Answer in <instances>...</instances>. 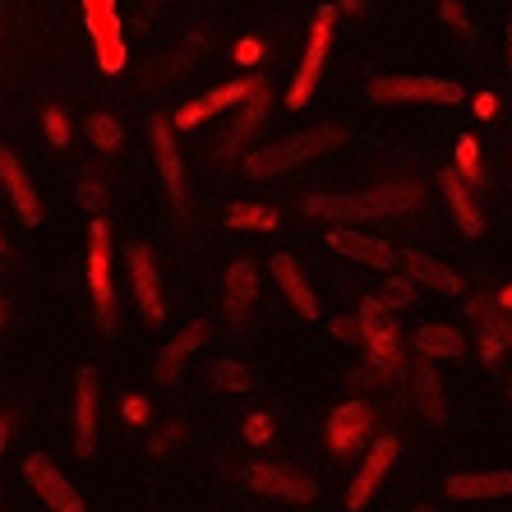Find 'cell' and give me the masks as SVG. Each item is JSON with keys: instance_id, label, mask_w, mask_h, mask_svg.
Instances as JSON below:
<instances>
[{"instance_id": "obj_3", "label": "cell", "mask_w": 512, "mask_h": 512, "mask_svg": "<svg viewBox=\"0 0 512 512\" xmlns=\"http://www.w3.org/2000/svg\"><path fill=\"white\" fill-rule=\"evenodd\" d=\"M374 102H429V107H453L462 102V84L439 74H388L370 84Z\"/></svg>"}, {"instance_id": "obj_20", "label": "cell", "mask_w": 512, "mask_h": 512, "mask_svg": "<svg viewBox=\"0 0 512 512\" xmlns=\"http://www.w3.org/2000/svg\"><path fill=\"white\" fill-rule=\"evenodd\" d=\"M74 425H79V453H93L97 443V374H79V402H74Z\"/></svg>"}, {"instance_id": "obj_21", "label": "cell", "mask_w": 512, "mask_h": 512, "mask_svg": "<svg viewBox=\"0 0 512 512\" xmlns=\"http://www.w3.org/2000/svg\"><path fill=\"white\" fill-rule=\"evenodd\" d=\"M416 346H420V356H429V360H453L466 351V337L457 328H448V323H420Z\"/></svg>"}, {"instance_id": "obj_34", "label": "cell", "mask_w": 512, "mask_h": 512, "mask_svg": "<svg viewBox=\"0 0 512 512\" xmlns=\"http://www.w3.org/2000/svg\"><path fill=\"white\" fill-rule=\"evenodd\" d=\"M176 439H180V429L171 425V429H157L153 439H148V453H157V457H167L171 448H176Z\"/></svg>"}, {"instance_id": "obj_28", "label": "cell", "mask_w": 512, "mask_h": 512, "mask_svg": "<svg viewBox=\"0 0 512 512\" xmlns=\"http://www.w3.org/2000/svg\"><path fill=\"white\" fill-rule=\"evenodd\" d=\"M508 342H512V323L480 319V356H485V365H499V351Z\"/></svg>"}, {"instance_id": "obj_12", "label": "cell", "mask_w": 512, "mask_h": 512, "mask_svg": "<svg viewBox=\"0 0 512 512\" xmlns=\"http://www.w3.org/2000/svg\"><path fill=\"white\" fill-rule=\"evenodd\" d=\"M397 462V439L388 434V439H379L365 453V462H360V471H356V485H351V494H346V508L351 512H360L365 503H370V494H374V485H379L383 476H388V466Z\"/></svg>"}, {"instance_id": "obj_10", "label": "cell", "mask_w": 512, "mask_h": 512, "mask_svg": "<svg viewBox=\"0 0 512 512\" xmlns=\"http://www.w3.org/2000/svg\"><path fill=\"white\" fill-rule=\"evenodd\" d=\"M328 245H333V250H342V254H351V259L365 263V268H383V273H397V268H402V250H393L388 240L365 236V231L333 227V231H328Z\"/></svg>"}, {"instance_id": "obj_39", "label": "cell", "mask_w": 512, "mask_h": 512, "mask_svg": "<svg viewBox=\"0 0 512 512\" xmlns=\"http://www.w3.org/2000/svg\"><path fill=\"white\" fill-rule=\"evenodd\" d=\"M499 310H503V314H512V286H508V291H503V296H499Z\"/></svg>"}, {"instance_id": "obj_26", "label": "cell", "mask_w": 512, "mask_h": 512, "mask_svg": "<svg viewBox=\"0 0 512 512\" xmlns=\"http://www.w3.org/2000/svg\"><path fill=\"white\" fill-rule=\"evenodd\" d=\"M227 227H240V231H277V208L268 203H236L227 213Z\"/></svg>"}, {"instance_id": "obj_8", "label": "cell", "mask_w": 512, "mask_h": 512, "mask_svg": "<svg viewBox=\"0 0 512 512\" xmlns=\"http://www.w3.org/2000/svg\"><path fill=\"white\" fill-rule=\"evenodd\" d=\"M374 425V406L370 402H342L328 416V448H333V457H351L365 443V434H370Z\"/></svg>"}, {"instance_id": "obj_2", "label": "cell", "mask_w": 512, "mask_h": 512, "mask_svg": "<svg viewBox=\"0 0 512 512\" xmlns=\"http://www.w3.org/2000/svg\"><path fill=\"white\" fill-rule=\"evenodd\" d=\"M342 143V130H305V134H291V139L273 143V148H259V153H250L245 162H240V171L250 180H263V176H277V171H291L300 167V162H310V157L328 153V148H337Z\"/></svg>"}, {"instance_id": "obj_19", "label": "cell", "mask_w": 512, "mask_h": 512, "mask_svg": "<svg viewBox=\"0 0 512 512\" xmlns=\"http://www.w3.org/2000/svg\"><path fill=\"white\" fill-rule=\"evenodd\" d=\"M443 194H448V208H453V222L462 227V236H480L485 231V217H480L476 199H471V190H466V176H457V171H443Z\"/></svg>"}, {"instance_id": "obj_11", "label": "cell", "mask_w": 512, "mask_h": 512, "mask_svg": "<svg viewBox=\"0 0 512 512\" xmlns=\"http://www.w3.org/2000/svg\"><path fill=\"white\" fill-rule=\"evenodd\" d=\"M259 88V79H240V84H227V88H213V93H203V97H194L190 107H180L176 111V130H194V125H203V120H213L217 111H227L231 102H245V97Z\"/></svg>"}, {"instance_id": "obj_25", "label": "cell", "mask_w": 512, "mask_h": 512, "mask_svg": "<svg viewBox=\"0 0 512 512\" xmlns=\"http://www.w3.org/2000/svg\"><path fill=\"white\" fill-rule=\"evenodd\" d=\"M203 379L213 383V388H222V393H250L254 388V374L240 365V360H213L208 370H203Z\"/></svg>"}, {"instance_id": "obj_5", "label": "cell", "mask_w": 512, "mask_h": 512, "mask_svg": "<svg viewBox=\"0 0 512 512\" xmlns=\"http://www.w3.org/2000/svg\"><path fill=\"white\" fill-rule=\"evenodd\" d=\"M84 19H88V37H93L97 65L107 74H116L125 65V28H120L116 0H84Z\"/></svg>"}, {"instance_id": "obj_31", "label": "cell", "mask_w": 512, "mask_h": 512, "mask_svg": "<svg viewBox=\"0 0 512 512\" xmlns=\"http://www.w3.org/2000/svg\"><path fill=\"white\" fill-rule=\"evenodd\" d=\"M42 130H47V139L56 143V148H65L70 143V116L60 107H47V116H42Z\"/></svg>"}, {"instance_id": "obj_16", "label": "cell", "mask_w": 512, "mask_h": 512, "mask_svg": "<svg viewBox=\"0 0 512 512\" xmlns=\"http://www.w3.org/2000/svg\"><path fill=\"white\" fill-rule=\"evenodd\" d=\"M448 499H508L512 494V471H476V476H448L443 480Z\"/></svg>"}, {"instance_id": "obj_38", "label": "cell", "mask_w": 512, "mask_h": 512, "mask_svg": "<svg viewBox=\"0 0 512 512\" xmlns=\"http://www.w3.org/2000/svg\"><path fill=\"white\" fill-rule=\"evenodd\" d=\"M494 107H499V102H494V93L476 97V111H480V116H494Z\"/></svg>"}, {"instance_id": "obj_7", "label": "cell", "mask_w": 512, "mask_h": 512, "mask_svg": "<svg viewBox=\"0 0 512 512\" xmlns=\"http://www.w3.org/2000/svg\"><path fill=\"white\" fill-rule=\"evenodd\" d=\"M24 480L37 489V499L47 503L51 512H84V499L74 494L70 480L60 476V471H56V466H51L42 453H33V457L24 462Z\"/></svg>"}, {"instance_id": "obj_15", "label": "cell", "mask_w": 512, "mask_h": 512, "mask_svg": "<svg viewBox=\"0 0 512 512\" xmlns=\"http://www.w3.org/2000/svg\"><path fill=\"white\" fill-rule=\"evenodd\" d=\"M153 157H157V171H162V185L176 203H185V167H180V153H176V134H171L167 120H153Z\"/></svg>"}, {"instance_id": "obj_33", "label": "cell", "mask_w": 512, "mask_h": 512, "mask_svg": "<svg viewBox=\"0 0 512 512\" xmlns=\"http://www.w3.org/2000/svg\"><path fill=\"white\" fill-rule=\"evenodd\" d=\"M439 14H443V24H448V28H457V33H471V19H466V10L457 5V0H443Z\"/></svg>"}, {"instance_id": "obj_40", "label": "cell", "mask_w": 512, "mask_h": 512, "mask_svg": "<svg viewBox=\"0 0 512 512\" xmlns=\"http://www.w3.org/2000/svg\"><path fill=\"white\" fill-rule=\"evenodd\" d=\"M360 5H365V0H342V5H337V10H346V14H356Z\"/></svg>"}, {"instance_id": "obj_1", "label": "cell", "mask_w": 512, "mask_h": 512, "mask_svg": "<svg viewBox=\"0 0 512 512\" xmlns=\"http://www.w3.org/2000/svg\"><path fill=\"white\" fill-rule=\"evenodd\" d=\"M420 185L411 180H397V185H379V190L365 194H305L300 199V213L310 217H328V222H346V217H360V222H379V217H397L420 208Z\"/></svg>"}, {"instance_id": "obj_24", "label": "cell", "mask_w": 512, "mask_h": 512, "mask_svg": "<svg viewBox=\"0 0 512 512\" xmlns=\"http://www.w3.org/2000/svg\"><path fill=\"white\" fill-rule=\"evenodd\" d=\"M268 102H273V93H268V79H259V88L250 93V107H245V116L231 125V134H227V143H222V157H231L240 148V143L250 139L254 130L263 125V111H268Z\"/></svg>"}, {"instance_id": "obj_22", "label": "cell", "mask_w": 512, "mask_h": 512, "mask_svg": "<svg viewBox=\"0 0 512 512\" xmlns=\"http://www.w3.org/2000/svg\"><path fill=\"white\" fill-rule=\"evenodd\" d=\"M254 286H259L254 263L250 259L231 263V273H227V314H231V323H245V314H250V305H254Z\"/></svg>"}, {"instance_id": "obj_42", "label": "cell", "mask_w": 512, "mask_h": 512, "mask_svg": "<svg viewBox=\"0 0 512 512\" xmlns=\"http://www.w3.org/2000/svg\"><path fill=\"white\" fill-rule=\"evenodd\" d=\"M416 512H434V508H416Z\"/></svg>"}, {"instance_id": "obj_35", "label": "cell", "mask_w": 512, "mask_h": 512, "mask_svg": "<svg viewBox=\"0 0 512 512\" xmlns=\"http://www.w3.org/2000/svg\"><path fill=\"white\" fill-rule=\"evenodd\" d=\"M259 56H263V42H259V37H240V47H236V60H240V65H254Z\"/></svg>"}, {"instance_id": "obj_6", "label": "cell", "mask_w": 512, "mask_h": 512, "mask_svg": "<svg viewBox=\"0 0 512 512\" xmlns=\"http://www.w3.org/2000/svg\"><path fill=\"white\" fill-rule=\"evenodd\" d=\"M88 291H93V310L111 328V236L107 222H97V217L88 231Z\"/></svg>"}, {"instance_id": "obj_17", "label": "cell", "mask_w": 512, "mask_h": 512, "mask_svg": "<svg viewBox=\"0 0 512 512\" xmlns=\"http://www.w3.org/2000/svg\"><path fill=\"white\" fill-rule=\"evenodd\" d=\"M130 273H134V300H139V310L148 323L162 319V291H157V268H153V254L134 245L130 250Z\"/></svg>"}, {"instance_id": "obj_30", "label": "cell", "mask_w": 512, "mask_h": 512, "mask_svg": "<svg viewBox=\"0 0 512 512\" xmlns=\"http://www.w3.org/2000/svg\"><path fill=\"white\" fill-rule=\"evenodd\" d=\"M457 171H462L471 185H485V167H480V148H476V139L471 134H462L457 139Z\"/></svg>"}, {"instance_id": "obj_9", "label": "cell", "mask_w": 512, "mask_h": 512, "mask_svg": "<svg viewBox=\"0 0 512 512\" xmlns=\"http://www.w3.org/2000/svg\"><path fill=\"white\" fill-rule=\"evenodd\" d=\"M245 485L259 489V494H273V499H291V503H310L319 489L314 480L286 471V466H273V462H250L245 466Z\"/></svg>"}, {"instance_id": "obj_41", "label": "cell", "mask_w": 512, "mask_h": 512, "mask_svg": "<svg viewBox=\"0 0 512 512\" xmlns=\"http://www.w3.org/2000/svg\"><path fill=\"white\" fill-rule=\"evenodd\" d=\"M508 60H512V24H508Z\"/></svg>"}, {"instance_id": "obj_27", "label": "cell", "mask_w": 512, "mask_h": 512, "mask_svg": "<svg viewBox=\"0 0 512 512\" xmlns=\"http://www.w3.org/2000/svg\"><path fill=\"white\" fill-rule=\"evenodd\" d=\"M416 402H420V411L439 425L443 420V388H439V374L429 370V356H425V365L416 370Z\"/></svg>"}, {"instance_id": "obj_4", "label": "cell", "mask_w": 512, "mask_h": 512, "mask_svg": "<svg viewBox=\"0 0 512 512\" xmlns=\"http://www.w3.org/2000/svg\"><path fill=\"white\" fill-rule=\"evenodd\" d=\"M333 19H337V10L314 14V28H310V42H305V60H300V70H296V84L286 88V107L291 111L305 107L314 97V88H319L323 60H328V47H333Z\"/></svg>"}, {"instance_id": "obj_37", "label": "cell", "mask_w": 512, "mask_h": 512, "mask_svg": "<svg viewBox=\"0 0 512 512\" xmlns=\"http://www.w3.org/2000/svg\"><path fill=\"white\" fill-rule=\"evenodd\" d=\"M102 199H107V194H102V180L88 176L84 180V208H88V213H97V208H102Z\"/></svg>"}, {"instance_id": "obj_29", "label": "cell", "mask_w": 512, "mask_h": 512, "mask_svg": "<svg viewBox=\"0 0 512 512\" xmlns=\"http://www.w3.org/2000/svg\"><path fill=\"white\" fill-rule=\"evenodd\" d=\"M88 130H93V143H97V148H102L107 157H116V153H120V125H116V116L97 111V116L88 120Z\"/></svg>"}, {"instance_id": "obj_23", "label": "cell", "mask_w": 512, "mask_h": 512, "mask_svg": "<svg viewBox=\"0 0 512 512\" xmlns=\"http://www.w3.org/2000/svg\"><path fill=\"white\" fill-rule=\"evenodd\" d=\"M402 273H411L416 282L434 286V291H448V296L462 291V277H457L453 268H443V263L425 259V254H416V250H402Z\"/></svg>"}, {"instance_id": "obj_36", "label": "cell", "mask_w": 512, "mask_h": 512, "mask_svg": "<svg viewBox=\"0 0 512 512\" xmlns=\"http://www.w3.org/2000/svg\"><path fill=\"white\" fill-rule=\"evenodd\" d=\"M120 411H125V420H130V425H143V420H148V402H143V397H125V402H120Z\"/></svg>"}, {"instance_id": "obj_32", "label": "cell", "mask_w": 512, "mask_h": 512, "mask_svg": "<svg viewBox=\"0 0 512 512\" xmlns=\"http://www.w3.org/2000/svg\"><path fill=\"white\" fill-rule=\"evenodd\" d=\"M245 439H250L254 448H263V443L273 439V420H268V411H250V416H245Z\"/></svg>"}, {"instance_id": "obj_18", "label": "cell", "mask_w": 512, "mask_h": 512, "mask_svg": "<svg viewBox=\"0 0 512 512\" xmlns=\"http://www.w3.org/2000/svg\"><path fill=\"white\" fill-rule=\"evenodd\" d=\"M199 342H208V319H194L190 328H180L176 333V342L162 351V360H157V383H176V374H180V365L199 351Z\"/></svg>"}, {"instance_id": "obj_14", "label": "cell", "mask_w": 512, "mask_h": 512, "mask_svg": "<svg viewBox=\"0 0 512 512\" xmlns=\"http://www.w3.org/2000/svg\"><path fill=\"white\" fill-rule=\"evenodd\" d=\"M268 268H273L277 286H282L286 300L296 305L300 319H319V296L310 291V282H305V273H300V263L291 259V254H273V259H268Z\"/></svg>"}, {"instance_id": "obj_13", "label": "cell", "mask_w": 512, "mask_h": 512, "mask_svg": "<svg viewBox=\"0 0 512 512\" xmlns=\"http://www.w3.org/2000/svg\"><path fill=\"white\" fill-rule=\"evenodd\" d=\"M0 176H5V194H10V203H14V213L24 217L28 227H37L42 222V199L33 194V180H28V171H24V162H19V153H0Z\"/></svg>"}]
</instances>
